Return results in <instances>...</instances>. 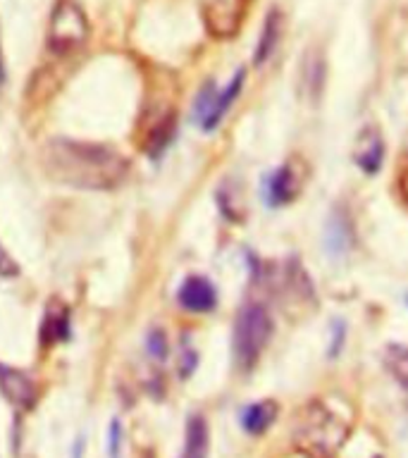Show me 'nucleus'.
Masks as SVG:
<instances>
[{
	"label": "nucleus",
	"instance_id": "nucleus-1",
	"mask_svg": "<svg viewBox=\"0 0 408 458\" xmlns=\"http://www.w3.org/2000/svg\"><path fill=\"white\" fill-rule=\"evenodd\" d=\"M43 167L60 184L86 191L115 189L129 172V163L115 148L74 139H53L46 143Z\"/></svg>",
	"mask_w": 408,
	"mask_h": 458
},
{
	"label": "nucleus",
	"instance_id": "nucleus-2",
	"mask_svg": "<svg viewBox=\"0 0 408 458\" xmlns=\"http://www.w3.org/2000/svg\"><path fill=\"white\" fill-rule=\"evenodd\" d=\"M272 336V318L260 303H246L236 313L234 332H232V351L239 370L249 372L263 356L265 346Z\"/></svg>",
	"mask_w": 408,
	"mask_h": 458
},
{
	"label": "nucleus",
	"instance_id": "nucleus-3",
	"mask_svg": "<svg viewBox=\"0 0 408 458\" xmlns=\"http://www.w3.org/2000/svg\"><path fill=\"white\" fill-rule=\"evenodd\" d=\"M296 439L310 458H329L346 439V425L322 403H310L303 413Z\"/></svg>",
	"mask_w": 408,
	"mask_h": 458
},
{
	"label": "nucleus",
	"instance_id": "nucleus-4",
	"mask_svg": "<svg viewBox=\"0 0 408 458\" xmlns=\"http://www.w3.org/2000/svg\"><path fill=\"white\" fill-rule=\"evenodd\" d=\"M89 34V17L77 0H57L48 21V48L57 55H67L81 48Z\"/></svg>",
	"mask_w": 408,
	"mask_h": 458
},
{
	"label": "nucleus",
	"instance_id": "nucleus-5",
	"mask_svg": "<svg viewBox=\"0 0 408 458\" xmlns=\"http://www.w3.org/2000/svg\"><path fill=\"white\" fill-rule=\"evenodd\" d=\"M303 174H301L299 165L296 163H285L282 167L272 172L268 182H265V200L268 206L282 208L286 203H292L303 189Z\"/></svg>",
	"mask_w": 408,
	"mask_h": 458
},
{
	"label": "nucleus",
	"instance_id": "nucleus-6",
	"mask_svg": "<svg viewBox=\"0 0 408 458\" xmlns=\"http://www.w3.org/2000/svg\"><path fill=\"white\" fill-rule=\"evenodd\" d=\"M243 0H210V5L206 10V24L210 29V34L217 38H227L234 36L239 24H242Z\"/></svg>",
	"mask_w": 408,
	"mask_h": 458
},
{
	"label": "nucleus",
	"instance_id": "nucleus-7",
	"mask_svg": "<svg viewBox=\"0 0 408 458\" xmlns=\"http://www.w3.org/2000/svg\"><path fill=\"white\" fill-rule=\"evenodd\" d=\"M0 394L14 408H31L36 403V385L27 372L0 363Z\"/></svg>",
	"mask_w": 408,
	"mask_h": 458
},
{
	"label": "nucleus",
	"instance_id": "nucleus-8",
	"mask_svg": "<svg viewBox=\"0 0 408 458\" xmlns=\"http://www.w3.org/2000/svg\"><path fill=\"white\" fill-rule=\"evenodd\" d=\"M179 306L189 310V313H210L217 306V292L210 279L193 275L182 282L177 292Z\"/></svg>",
	"mask_w": 408,
	"mask_h": 458
},
{
	"label": "nucleus",
	"instance_id": "nucleus-9",
	"mask_svg": "<svg viewBox=\"0 0 408 458\" xmlns=\"http://www.w3.org/2000/svg\"><path fill=\"white\" fill-rule=\"evenodd\" d=\"M385 160V141L378 127H365L356 136L353 143V163L365 172V174H378Z\"/></svg>",
	"mask_w": 408,
	"mask_h": 458
},
{
	"label": "nucleus",
	"instance_id": "nucleus-10",
	"mask_svg": "<svg viewBox=\"0 0 408 458\" xmlns=\"http://www.w3.org/2000/svg\"><path fill=\"white\" fill-rule=\"evenodd\" d=\"M351 243H353V227H351L349 213L342 206H336L325 229V249L329 258H344L349 253Z\"/></svg>",
	"mask_w": 408,
	"mask_h": 458
},
{
	"label": "nucleus",
	"instance_id": "nucleus-11",
	"mask_svg": "<svg viewBox=\"0 0 408 458\" xmlns=\"http://www.w3.org/2000/svg\"><path fill=\"white\" fill-rule=\"evenodd\" d=\"M64 339H70V308L64 306L63 301L53 299L43 315L41 344L50 346V344L64 342Z\"/></svg>",
	"mask_w": 408,
	"mask_h": 458
},
{
	"label": "nucleus",
	"instance_id": "nucleus-12",
	"mask_svg": "<svg viewBox=\"0 0 408 458\" xmlns=\"http://www.w3.org/2000/svg\"><path fill=\"white\" fill-rule=\"evenodd\" d=\"M282 38V14L279 10H270L268 17H265L263 31H260V38H258L256 53H253V64H265L270 60V55L277 50V43Z\"/></svg>",
	"mask_w": 408,
	"mask_h": 458
},
{
	"label": "nucleus",
	"instance_id": "nucleus-13",
	"mask_svg": "<svg viewBox=\"0 0 408 458\" xmlns=\"http://www.w3.org/2000/svg\"><path fill=\"white\" fill-rule=\"evenodd\" d=\"M279 408L275 401H256L242 411V428L249 435H263L265 429H270V425L277 418Z\"/></svg>",
	"mask_w": 408,
	"mask_h": 458
},
{
	"label": "nucleus",
	"instance_id": "nucleus-14",
	"mask_svg": "<svg viewBox=\"0 0 408 458\" xmlns=\"http://www.w3.org/2000/svg\"><path fill=\"white\" fill-rule=\"evenodd\" d=\"M208 456V425L203 415H191L186 420V439L182 458H206Z\"/></svg>",
	"mask_w": 408,
	"mask_h": 458
},
{
	"label": "nucleus",
	"instance_id": "nucleus-15",
	"mask_svg": "<svg viewBox=\"0 0 408 458\" xmlns=\"http://www.w3.org/2000/svg\"><path fill=\"white\" fill-rule=\"evenodd\" d=\"M217 96H220L217 86L213 81H208L199 91V96H196V103H193V120L199 122L206 131H213V114L215 106H217Z\"/></svg>",
	"mask_w": 408,
	"mask_h": 458
},
{
	"label": "nucleus",
	"instance_id": "nucleus-16",
	"mask_svg": "<svg viewBox=\"0 0 408 458\" xmlns=\"http://www.w3.org/2000/svg\"><path fill=\"white\" fill-rule=\"evenodd\" d=\"M385 363L387 370L394 375V379H396L404 389H408V346L389 344L385 351Z\"/></svg>",
	"mask_w": 408,
	"mask_h": 458
},
{
	"label": "nucleus",
	"instance_id": "nucleus-17",
	"mask_svg": "<svg viewBox=\"0 0 408 458\" xmlns=\"http://www.w3.org/2000/svg\"><path fill=\"white\" fill-rule=\"evenodd\" d=\"M243 77H246V72H243V70L236 72L234 77H232V81H229L227 89H225V91L217 96V106H215V114H213V129L220 124L222 117H225V113H227L229 107H232V103L236 100V96L242 93Z\"/></svg>",
	"mask_w": 408,
	"mask_h": 458
},
{
	"label": "nucleus",
	"instance_id": "nucleus-18",
	"mask_svg": "<svg viewBox=\"0 0 408 458\" xmlns=\"http://www.w3.org/2000/svg\"><path fill=\"white\" fill-rule=\"evenodd\" d=\"M306 84L310 86V93H313L315 98H318V93H320L322 89V79H325V64H322V60H308L306 64Z\"/></svg>",
	"mask_w": 408,
	"mask_h": 458
},
{
	"label": "nucleus",
	"instance_id": "nucleus-19",
	"mask_svg": "<svg viewBox=\"0 0 408 458\" xmlns=\"http://www.w3.org/2000/svg\"><path fill=\"white\" fill-rule=\"evenodd\" d=\"M146 346H149V353L153 358H165L167 356V336L160 332V329H153L146 339Z\"/></svg>",
	"mask_w": 408,
	"mask_h": 458
},
{
	"label": "nucleus",
	"instance_id": "nucleus-20",
	"mask_svg": "<svg viewBox=\"0 0 408 458\" xmlns=\"http://www.w3.org/2000/svg\"><path fill=\"white\" fill-rule=\"evenodd\" d=\"M344 339H346V325L344 320L332 322V335H329V356H336L344 346Z\"/></svg>",
	"mask_w": 408,
	"mask_h": 458
},
{
	"label": "nucleus",
	"instance_id": "nucleus-21",
	"mask_svg": "<svg viewBox=\"0 0 408 458\" xmlns=\"http://www.w3.org/2000/svg\"><path fill=\"white\" fill-rule=\"evenodd\" d=\"M110 458H122V425L120 420L110 422V442H107Z\"/></svg>",
	"mask_w": 408,
	"mask_h": 458
},
{
	"label": "nucleus",
	"instance_id": "nucleus-22",
	"mask_svg": "<svg viewBox=\"0 0 408 458\" xmlns=\"http://www.w3.org/2000/svg\"><path fill=\"white\" fill-rule=\"evenodd\" d=\"M17 272H20V265L14 263L13 256L0 246V275H3V277H14Z\"/></svg>",
	"mask_w": 408,
	"mask_h": 458
},
{
	"label": "nucleus",
	"instance_id": "nucleus-23",
	"mask_svg": "<svg viewBox=\"0 0 408 458\" xmlns=\"http://www.w3.org/2000/svg\"><path fill=\"white\" fill-rule=\"evenodd\" d=\"M193 365H196V353L184 349V358H182V377H186L189 372H193Z\"/></svg>",
	"mask_w": 408,
	"mask_h": 458
},
{
	"label": "nucleus",
	"instance_id": "nucleus-24",
	"mask_svg": "<svg viewBox=\"0 0 408 458\" xmlns=\"http://www.w3.org/2000/svg\"><path fill=\"white\" fill-rule=\"evenodd\" d=\"M81 454H84V439L79 437L77 442H74V449H72V458H81Z\"/></svg>",
	"mask_w": 408,
	"mask_h": 458
},
{
	"label": "nucleus",
	"instance_id": "nucleus-25",
	"mask_svg": "<svg viewBox=\"0 0 408 458\" xmlns=\"http://www.w3.org/2000/svg\"><path fill=\"white\" fill-rule=\"evenodd\" d=\"M3 79H5V64H3V50H0V84H3Z\"/></svg>",
	"mask_w": 408,
	"mask_h": 458
},
{
	"label": "nucleus",
	"instance_id": "nucleus-26",
	"mask_svg": "<svg viewBox=\"0 0 408 458\" xmlns=\"http://www.w3.org/2000/svg\"><path fill=\"white\" fill-rule=\"evenodd\" d=\"M401 189H404V193L408 196V174H404V179H401Z\"/></svg>",
	"mask_w": 408,
	"mask_h": 458
},
{
	"label": "nucleus",
	"instance_id": "nucleus-27",
	"mask_svg": "<svg viewBox=\"0 0 408 458\" xmlns=\"http://www.w3.org/2000/svg\"><path fill=\"white\" fill-rule=\"evenodd\" d=\"M243 3H246V5H249V3H251V0H243Z\"/></svg>",
	"mask_w": 408,
	"mask_h": 458
},
{
	"label": "nucleus",
	"instance_id": "nucleus-28",
	"mask_svg": "<svg viewBox=\"0 0 408 458\" xmlns=\"http://www.w3.org/2000/svg\"><path fill=\"white\" fill-rule=\"evenodd\" d=\"M406 303H408V296H406Z\"/></svg>",
	"mask_w": 408,
	"mask_h": 458
}]
</instances>
